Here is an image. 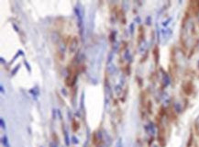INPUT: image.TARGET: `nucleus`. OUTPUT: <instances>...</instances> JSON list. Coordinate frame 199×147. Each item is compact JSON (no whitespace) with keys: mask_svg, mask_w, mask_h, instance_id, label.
Here are the masks:
<instances>
[{"mask_svg":"<svg viewBox=\"0 0 199 147\" xmlns=\"http://www.w3.org/2000/svg\"><path fill=\"white\" fill-rule=\"evenodd\" d=\"M74 13L76 15L77 20H78V27L80 29V34L83 35V27H84V25H83V14L84 13H83V11H81V9L78 6H76L74 8Z\"/></svg>","mask_w":199,"mask_h":147,"instance_id":"obj_1","label":"nucleus"},{"mask_svg":"<svg viewBox=\"0 0 199 147\" xmlns=\"http://www.w3.org/2000/svg\"><path fill=\"white\" fill-rule=\"evenodd\" d=\"M77 45H78V40L76 37H73L70 42V46H69V50L71 53H74L77 49Z\"/></svg>","mask_w":199,"mask_h":147,"instance_id":"obj_2","label":"nucleus"},{"mask_svg":"<svg viewBox=\"0 0 199 147\" xmlns=\"http://www.w3.org/2000/svg\"><path fill=\"white\" fill-rule=\"evenodd\" d=\"M145 130H146L150 134H152V135H153V134L155 133V127H154V125L152 123H150L149 125H146Z\"/></svg>","mask_w":199,"mask_h":147,"instance_id":"obj_3","label":"nucleus"},{"mask_svg":"<svg viewBox=\"0 0 199 147\" xmlns=\"http://www.w3.org/2000/svg\"><path fill=\"white\" fill-rule=\"evenodd\" d=\"M63 135H64V141H65V144L67 146L70 145V138H69V135H68V132L65 129L64 127H63Z\"/></svg>","mask_w":199,"mask_h":147,"instance_id":"obj_4","label":"nucleus"},{"mask_svg":"<svg viewBox=\"0 0 199 147\" xmlns=\"http://www.w3.org/2000/svg\"><path fill=\"white\" fill-rule=\"evenodd\" d=\"M2 143L5 147H10V144H9V142H8V139L6 135L2 137Z\"/></svg>","mask_w":199,"mask_h":147,"instance_id":"obj_5","label":"nucleus"},{"mask_svg":"<svg viewBox=\"0 0 199 147\" xmlns=\"http://www.w3.org/2000/svg\"><path fill=\"white\" fill-rule=\"evenodd\" d=\"M121 91H122V89H120V87H119V86H116V87H115V92H116V94H117V96L120 95Z\"/></svg>","mask_w":199,"mask_h":147,"instance_id":"obj_6","label":"nucleus"},{"mask_svg":"<svg viewBox=\"0 0 199 147\" xmlns=\"http://www.w3.org/2000/svg\"><path fill=\"white\" fill-rule=\"evenodd\" d=\"M0 125H1V127H2L3 129H6V122L4 121V119H3V118L0 119Z\"/></svg>","mask_w":199,"mask_h":147,"instance_id":"obj_7","label":"nucleus"},{"mask_svg":"<svg viewBox=\"0 0 199 147\" xmlns=\"http://www.w3.org/2000/svg\"><path fill=\"white\" fill-rule=\"evenodd\" d=\"M72 142L74 143V144H77L79 142V140L76 138L75 136H72Z\"/></svg>","mask_w":199,"mask_h":147,"instance_id":"obj_8","label":"nucleus"},{"mask_svg":"<svg viewBox=\"0 0 199 147\" xmlns=\"http://www.w3.org/2000/svg\"><path fill=\"white\" fill-rule=\"evenodd\" d=\"M117 147H122V139H121V138H119V139L117 140Z\"/></svg>","mask_w":199,"mask_h":147,"instance_id":"obj_9","label":"nucleus"},{"mask_svg":"<svg viewBox=\"0 0 199 147\" xmlns=\"http://www.w3.org/2000/svg\"><path fill=\"white\" fill-rule=\"evenodd\" d=\"M112 58H113V53H109V56H108V61H107V64H110L112 61Z\"/></svg>","mask_w":199,"mask_h":147,"instance_id":"obj_10","label":"nucleus"},{"mask_svg":"<svg viewBox=\"0 0 199 147\" xmlns=\"http://www.w3.org/2000/svg\"><path fill=\"white\" fill-rule=\"evenodd\" d=\"M19 67H20V65H17V66H16V68H15L14 70L12 71V75H15V74L17 73V71L18 70V68H19Z\"/></svg>","mask_w":199,"mask_h":147,"instance_id":"obj_11","label":"nucleus"},{"mask_svg":"<svg viewBox=\"0 0 199 147\" xmlns=\"http://www.w3.org/2000/svg\"><path fill=\"white\" fill-rule=\"evenodd\" d=\"M81 109L84 110V94H82V98H81Z\"/></svg>","mask_w":199,"mask_h":147,"instance_id":"obj_12","label":"nucleus"},{"mask_svg":"<svg viewBox=\"0 0 199 147\" xmlns=\"http://www.w3.org/2000/svg\"><path fill=\"white\" fill-rule=\"evenodd\" d=\"M133 31H134V24L132 23L130 25V32H131V34H133Z\"/></svg>","mask_w":199,"mask_h":147,"instance_id":"obj_13","label":"nucleus"},{"mask_svg":"<svg viewBox=\"0 0 199 147\" xmlns=\"http://www.w3.org/2000/svg\"><path fill=\"white\" fill-rule=\"evenodd\" d=\"M24 63H25V65H26V66H27V68H28V70H29V72H30V67H29V64H28V63H27V62H26V61H25V62H24Z\"/></svg>","mask_w":199,"mask_h":147,"instance_id":"obj_14","label":"nucleus"},{"mask_svg":"<svg viewBox=\"0 0 199 147\" xmlns=\"http://www.w3.org/2000/svg\"><path fill=\"white\" fill-rule=\"evenodd\" d=\"M0 88H1V92H2V93H4V87H3V86H1Z\"/></svg>","mask_w":199,"mask_h":147,"instance_id":"obj_15","label":"nucleus"}]
</instances>
